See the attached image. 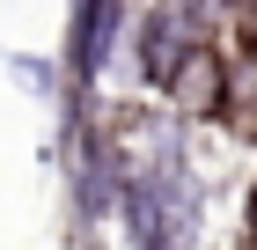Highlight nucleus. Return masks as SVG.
I'll return each mask as SVG.
<instances>
[{"mask_svg":"<svg viewBox=\"0 0 257 250\" xmlns=\"http://www.w3.org/2000/svg\"><path fill=\"white\" fill-rule=\"evenodd\" d=\"M118 22H125V0H81V22H74V74L96 81L118 52Z\"/></svg>","mask_w":257,"mask_h":250,"instance_id":"nucleus-3","label":"nucleus"},{"mask_svg":"<svg viewBox=\"0 0 257 250\" xmlns=\"http://www.w3.org/2000/svg\"><path fill=\"white\" fill-rule=\"evenodd\" d=\"M213 37V22H206V0H155L147 15H140V74L162 89V74L184 59V44Z\"/></svg>","mask_w":257,"mask_h":250,"instance_id":"nucleus-1","label":"nucleus"},{"mask_svg":"<svg viewBox=\"0 0 257 250\" xmlns=\"http://www.w3.org/2000/svg\"><path fill=\"white\" fill-rule=\"evenodd\" d=\"M250 235H257V192H250Z\"/></svg>","mask_w":257,"mask_h":250,"instance_id":"nucleus-4","label":"nucleus"},{"mask_svg":"<svg viewBox=\"0 0 257 250\" xmlns=\"http://www.w3.org/2000/svg\"><path fill=\"white\" fill-rule=\"evenodd\" d=\"M228 89H235V74H228V59H220V44H213V37L184 44V59L162 74V96L177 103V111H191V118L220 111V103H228Z\"/></svg>","mask_w":257,"mask_h":250,"instance_id":"nucleus-2","label":"nucleus"}]
</instances>
